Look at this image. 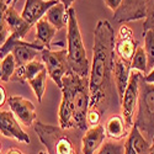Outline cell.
I'll use <instances>...</instances> for the list:
<instances>
[{
	"mask_svg": "<svg viewBox=\"0 0 154 154\" xmlns=\"http://www.w3.org/2000/svg\"><path fill=\"white\" fill-rule=\"evenodd\" d=\"M6 154H23V153L20 149H17V148H10Z\"/></svg>",
	"mask_w": 154,
	"mask_h": 154,
	"instance_id": "34",
	"label": "cell"
},
{
	"mask_svg": "<svg viewBox=\"0 0 154 154\" xmlns=\"http://www.w3.org/2000/svg\"><path fill=\"white\" fill-rule=\"evenodd\" d=\"M152 143L140 133L137 126H132L125 143V154H149Z\"/></svg>",
	"mask_w": 154,
	"mask_h": 154,
	"instance_id": "16",
	"label": "cell"
},
{
	"mask_svg": "<svg viewBox=\"0 0 154 154\" xmlns=\"http://www.w3.org/2000/svg\"><path fill=\"white\" fill-rule=\"evenodd\" d=\"M62 101L58 110L59 127L63 130H88L86 115L90 109L89 76L83 78L69 70L63 78Z\"/></svg>",
	"mask_w": 154,
	"mask_h": 154,
	"instance_id": "2",
	"label": "cell"
},
{
	"mask_svg": "<svg viewBox=\"0 0 154 154\" xmlns=\"http://www.w3.org/2000/svg\"><path fill=\"white\" fill-rule=\"evenodd\" d=\"M17 2H19V0H6V5L8 6H14Z\"/></svg>",
	"mask_w": 154,
	"mask_h": 154,
	"instance_id": "35",
	"label": "cell"
},
{
	"mask_svg": "<svg viewBox=\"0 0 154 154\" xmlns=\"http://www.w3.org/2000/svg\"><path fill=\"white\" fill-rule=\"evenodd\" d=\"M8 8L9 6L6 5L5 0H0V46L4 45V42L10 36V31H9L6 19H5V12Z\"/></svg>",
	"mask_w": 154,
	"mask_h": 154,
	"instance_id": "26",
	"label": "cell"
},
{
	"mask_svg": "<svg viewBox=\"0 0 154 154\" xmlns=\"http://www.w3.org/2000/svg\"><path fill=\"white\" fill-rule=\"evenodd\" d=\"M144 37V52L148 60V70L154 68V30H148L142 33Z\"/></svg>",
	"mask_w": 154,
	"mask_h": 154,
	"instance_id": "24",
	"label": "cell"
},
{
	"mask_svg": "<svg viewBox=\"0 0 154 154\" xmlns=\"http://www.w3.org/2000/svg\"><path fill=\"white\" fill-rule=\"evenodd\" d=\"M149 154H154V138L152 140V148H150V153Z\"/></svg>",
	"mask_w": 154,
	"mask_h": 154,
	"instance_id": "36",
	"label": "cell"
},
{
	"mask_svg": "<svg viewBox=\"0 0 154 154\" xmlns=\"http://www.w3.org/2000/svg\"><path fill=\"white\" fill-rule=\"evenodd\" d=\"M6 102V90L3 85H0V107L5 105Z\"/></svg>",
	"mask_w": 154,
	"mask_h": 154,
	"instance_id": "32",
	"label": "cell"
},
{
	"mask_svg": "<svg viewBox=\"0 0 154 154\" xmlns=\"http://www.w3.org/2000/svg\"><path fill=\"white\" fill-rule=\"evenodd\" d=\"M131 70L139 72L140 74H147L148 73V60L147 54L144 52V48L138 46L136 49V53L131 60Z\"/></svg>",
	"mask_w": 154,
	"mask_h": 154,
	"instance_id": "23",
	"label": "cell"
},
{
	"mask_svg": "<svg viewBox=\"0 0 154 154\" xmlns=\"http://www.w3.org/2000/svg\"><path fill=\"white\" fill-rule=\"evenodd\" d=\"M137 47H138V41H136L133 38L132 30L128 26H126V25L121 26L116 40H115V52H116L117 57L131 63Z\"/></svg>",
	"mask_w": 154,
	"mask_h": 154,
	"instance_id": "11",
	"label": "cell"
},
{
	"mask_svg": "<svg viewBox=\"0 0 154 154\" xmlns=\"http://www.w3.org/2000/svg\"><path fill=\"white\" fill-rule=\"evenodd\" d=\"M46 20L52 26H54L58 31L63 30L64 27H67V23H68V10L59 2L47 11Z\"/></svg>",
	"mask_w": 154,
	"mask_h": 154,
	"instance_id": "21",
	"label": "cell"
},
{
	"mask_svg": "<svg viewBox=\"0 0 154 154\" xmlns=\"http://www.w3.org/2000/svg\"><path fill=\"white\" fill-rule=\"evenodd\" d=\"M15 69H16V62H15L14 56L10 53L5 58H3V62H2V78L0 79H2L3 82L11 80V76L15 73Z\"/></svg>",
	"mask_w": 154,
	"mask_h": 154,
	"instance_id": "25",
	"label": "cell"
},
{
	"mask_svg": "<svg viewBox=\"0 0 154 154\" xmlns=\"http://www.w3.org/2000/svg\"><path fill=\"white\" fill-rule=\"evenodd\" d=\"M131 63L126 62L121 58L115 59V66H113V79H115V86H116L117 97L121 102L125 90L130 82V75H131Z\"/></svg>",
	"mask_w": 154,
	"mask_h": 154,
	"instance_id": "17",
	"label": "cell"
},
{
	"mask_svg": "<svg viewBox=\"0 0 154 154\" xmlns=\"http://www.w3.org/2000/svg\"><path fill=\"white\" fill-rule=\"evenodd\" d=\"M147 0H122L120 8L113 12V21L117 23L138 21L146 17Z\"/></svg>",
	"mask_w": 154,
	"mask_h": 154,
	"instance_id": "9",
	"label": "cell"
},
{
	"mask_svg": "<svg viewBox=\"0 0 154 154\" xmlns=\"http://www.w3.org/2000/svg\"><path fill=\"white\" fill-rule=\"evenodd\" d=\"M140 74L139 72L132 70L130 75V82L125 90L123 97L121 100V111L122 117L128 128H131L134 125V109L138 104V96H139V82H140Z\"/></svg>",
	"mask_w": 154,
	"mask_h": 154,
	"instance_id": "8",
	"label": "cell"
},
{
	"mask_svg": "<svg viewBox=\"0 0 154 154\" xmlns=\"http://www.w3.org/2000/svg\"><path fill=\"white\" fill-rule=\"evenodd\" d=\"M142 79H143V82H146L147 84H152V85H154V68L153 69H150V72H148L147 74H142Z\"/></svg>",
	"mask_w": 154,
	"mask_h": 154,
	"instance_id": "31",
	"label": "cell"
},
{
	"mask_svg": "<svg viewBox=\"0 0 154 154\" xmlns=\"http://www.w3.org/2000/svg\"><path fill=\"white\" fill-rule=\"evenodd\" d=\"M67 56H68L67 48H62L59 51H52V49L45 48L41 52V58L43 64L46 66L48 76L56 83V85L59 89H62L63 86L64 75L70 70Z\"/></svg>",
	"mask_w": 154,
	"mask_h": 154,
	"instance_id": "7",
	"label": "cell"
},
{
	"mask_svg": "<svg viewBox=\"0 0 154 154\" xmlns=\"http://www.w3.org/2000/svg\"><path fill=\"white\" fill-rule=\"evenodd\" d=\"M0 154H2V143H0Z\"/></svg>",
	"mask_w": 154,
	"mask_h": 154,
	"instance_id": "39",
	"label": "cell"
},
{
	"mask_svg": "<svg viewBox=\"0 0 154 154\" xmlns=\"http://www.w3.org/2000/svg\"><path fill=\"white\" fill-rule=\"evenodd\" d=\"M45 49V46L35 42H26L23 40H14L11 37H8V40L4 45L0 46V58H5L8 54H12L16 62V67L25 66L32 60H35L36 56L41 53Z\"/></svg>",
	"mask_w": 154,
	"mask_h": 154,
	"instance_id": "6",
	"label": "cell"
},
{
	"mask_svg": "<svg viewBox=\"0 0 154 154\" xmlns=\"http://www.w3.org/2000/svg\"><path fill=\"white\" fill-rule=\"evenodd\" d=\"M138 110L134 120V126L140 131L147 140L152 143L154 138V85L143 82L140 75Z\"/></svg>",
	"mask_w": 154,
	"mask_h": 154,
	"instance_id": "5",
	"label": "cell"
},
{
	"mask_svg": "<svg viewBox=\"0 0 154 154\" xmlns=\"http://www.w3.org/2000/svg\"><path fill=\"white\" fill-rule=\"evenodd\" d=\"M0 78H2V63H0Z\"/></svg>",
	"mask_w": 154,
	"mask_h": 154,
	"instance_id": "38",
	"label": "cell"
},
{
	"mask_svg": "<svg viewBox=\"0 0 154 154\" xmlns=\"http://www.w3.org/2000/svg\"><path fill=\"white\" fill-rule=\"evenodd\" d=\"M67 53L68 64L72 72L79 76L86 78L90 73L86 49L83 42L80 27L76 19V12L73 8L68 10V23H67Z\"/></svg>",
	"mask_w": 154,
	"mask_h": 154,
	"instance_id": "3",
	"label": "cell"
},
{
	"mask_svg": "<svg viewBox=\"0 0 154 154\" xmlns=\"http://www.w3.org/2000/svg\"><path fill=\"white\" fill-rule=\"evenodd\" d=\"M106 137L105 127L102 125H96L94 127H89L85 134L82 138V153L83 154H95L104 144Z\"/></svg>",
	"mask_w": 154,
	"mask_h": 154,
	"instance_id": "15",
	"label": "cell"
},
{
	"mask_svg": "<svg viewBox=\"0 0 154 154\" xmlns=\"http://www.w3.org/2000/svg\"><path fill=\"white\" fill-rule=\"evenodd\" d=\"M38 154H48V153H47V152H45V150H41V152L38 153Z\"/></svg>",
	"mask_w": 154,
	"mask_h": 154,
	"instance_id": "37",
	"label": "cell"
},
{
	"mask_svg": "<svg viewBox=\"0 0 154 154\" xmlns=\"http://www.w3.org/2000/svg\"><path fill=\"white\" fill-rule=\"evenodd\" d=\"M57 3H59V0H26L21 16L33 26Z\"/></svg>",
	"mask_w": 154,
	"mask_h": 154,
	"instance_id": "13",
	"label": "cell"
},
{
	"mask_svg": "<svg viewBox=\"0 0 154 154\" xmlns=\"http://www.w3.org/2000/svg\"><path fill=\"white\" fill-rule=\"evenodd\" d=\"M36 41L45 46L46 49H52V41L56 37L58 30L54 26H52L46 20V17H43L36 23Z\"/></svg>",
	"mask_w": 154,
	"mask_h": 154,
	"instance_id": "20",
	"label": "cell"
},
{
	"mask_svg": "<svg viewBox=\"0 0 154 154\" xmlns=\"http://www.w3.org/2000/svg\"><path fill=\"white\" fill-rule=\"evenodd\" d=\"M48 73L46 69H43L42 72L38 73L35 78H32L31 80H29V85L32 88V90L35 93V96L37 97V101L41 102L45 90H46V80H47Z\"/></svg>",
	"mask_w": 154,
	"mask_h": 154,
	"instance_id": "22",
	"label": "cell"
},
{
	"mask_svg": "<svg viewBox=\"0 0 154 154\" xmlns=\"http://www.w3.org/2000/svg\"><path fill=\"white\" fill-rule=\"evenodd\" d=\"M59 2H60L64 6H66V9H67V10H69V9L72 8V4L75 2V0H59Z\"/></svg>",
	"mask_w": 154,
	"mask_h": 154,
	"instance_id": "33",
	"label": "cell"
},
{
	"mask_svg": "<svg viewBox=\"0 0 154 154\" xmlns=\"http://www.w3.org/2000/svg\"><path fill=\"white\" fill-rule=\"evenodd\" d=\"M43 69H46V66L42 62L32 60V62H30L27 64H25V66L16 67L15 73L12 74V76H11V80L21 83V84H25L26 82L29 83V80L35 78V76L40 72H42Z\"/></svg>",
	"mask_w": 154,
	"mask_h": 154,
	"instance_id": "18",
	"label": "cell"
},
{
	"mask_svg": "<svg viewBox=\"0 0 154 154\" xmlns=\"http://www.w3.org/2000/svg\"><path fill=\"white\" fill-rule=\"evenodd\" d=\"M5 19L10 31L9 37L14 38V40H23L32 29V25L25 20L14 6H9L6 9Z\"/></svg>",
	"mask_w": 154,
	"mask_h": 154,
	"instance_id": "14",
	"label": "cell"
},
{
	"mask_svg": "<svg viewBox=\"0 0 154 154\" xmlns=\"http://www.w3.org/2000/svg\"><path fill=\"white\" fill-rule=\"evenodd\" d=\"M0 134L6 138L16 139L21 143H30V137L25 132L19 122L16 121L15 115L11 111H2L0 110Z\"/></svg>",
	"mask_w": 154,
	"mask_h": 154,
	"instance_id": "12",
	"label": "cell"
},
{
	"mask_svg": "<svg viewBox=\"0 0 154 154\" xmlns=\"http://www.w3.org/2000/svg\"><path fill=\"white\" fill-rule=\"evenodd\" d=\"M104 2H105V4L107 5V8L111 9V10L115 12V11H116V10L120 8L122 0H104Z\"/></svg>",
	"mask_w": 154,
	"mask_h": 154,
	"instance_id": "30",
	"label": "cell"
},
{
	"mask_svg": "<svg viewBox=\"0 0 154 154\" xmlns=\"http://www.w3.org/2000/svg\"><path fill=\"white\" fill-rule=\"evenodd\" d=\"M33 125L37 137L48 154H78L73 139L66 130L59 126L45 125L41 121H36Z\"/></svg>",
	"mask_w": 154,
	"mask_h": 154,
	"instance_id": "4",
	"label": "cell"
},
{
	"mask_svg": "<svg viewBox=\"0 0 154 154\" xmlns=\"http://www.w3.org/2000/svg\"><path fill=\"white\" fill-rule=\"evenodd\" d=\"M154 30V0H147L146 20L143 22V32Z\"/></svg>",
	"mask_w": 154,
	"mask_h": 154,
	"instance_id": "28",
	"label": "cell"
},
{
	"mask_svg": "<svg viewBox=\"0 0 154 154\" xmlns=\"http://www.w3.org/2000/svg\"><path fill=\"white\" fill-rule=\"evenodd\" d=\"M115 30L107 20H100L94 30L93 63L89 73L90 107L102 112L107 110L112 94L115 66Z\"/></svg>",
	"mask_w": 154,
	"mask_h": 154,
	"instance_id": "1",
	"label": "cell"
},
{
	"mask_svg": "<svg viewBox=\"0 0 154 154\" xmlns=\"http://www.w3.org/2000/svg\"><path fill=\"white\" fill-rule=\"evenodd\" d=\"M106 136L111 139L120 140L128 136V127L121 115H113L111 116L105 125Z\"/></svg>",
	"mask_w": 154,
	"mask_h": 154,
	"instance_id": "19",
	"label": "cell"
},
{
	"mask_svg": "<svg viewBox=\"0 0 154 154\" xmlns=\"http://www.w3.org/2000/svg\"><path fill=\"white\" fill-rule=\"evenodd\" d=\"M97 154H125V144L116 142H106L100 147Z\"/></svg>",
	"mask_w": 154,
	"mask_h": 154,
	"instance_id": "27",
	"label": "cell"
},
{
	"mask_svg": "<svg viewBox=\"0 0 154 154\" xmlns=\"http://www.w3.org/2000/svg\"><path fill=\"white\" fill-rule=\"evenodd\" d=\"M8 104L11 112L21 121L22 125L30 127L35 123L37 112L32 101L21 96H10L8 97Z\"/></svg>",
	"mask_w": 154,
	"mask_h": 154,
	"instance_id": "10",
	"label": "cell"
},
{
	"mask_svg": "<svg viewBox=\"0 0 154 154\" xmlns=\"http://www.w3.org/2000/svg\"><path fill=\"white\" fill-rule=\"evenodd\" d=\"M100 119H101V111L97 110V109H94V107H90L88 111V115H86V123H88V127H94L96 125H99L100 122Z\"/></svg>",
	"mask_w": 154,
	"mask_h": 154,
	"instance_id": "29",
	"label": "cell"
}]
</instances>
